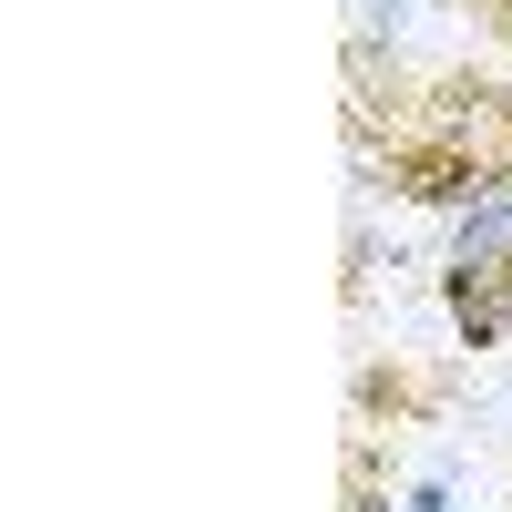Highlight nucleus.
Masks as SVG:
<instances>
[{"mask_svg": "<svg viewBox=\"0 0 512 512\" xmlns=\"http://www.w3.org/2000/svg\"><path fill=\"white\" fill-rule=\"evenodd\" d=\"M441 308H451V338L472 359L512 349V185L482 195L472 216H451V246H441Z\"/></svg>", "mask_w": 512, "mask_h": 512, "instance_id": "nucleus-2", "label": "nucleus"}, {"mask_svg": "<svg viewBox=\"0 0 512 512\" xmlns=\"http://www.w3.org/2000/svg\"><path fill=\"white\" fill-rule=\"evenodd\" d=\"M349 154L369 185H390L400 205H441L472 216L482 195L512 185V82L502 72H400L390 93L349 103Z\"/></svg>", "mask_w": 512, "mask_h": 512, "instance_id": "nucleus-1", "label": "nucleus"}, {"mask_svg": "<svg viewBox=\"0 0 512 512\" xmlns=\"http://www.w3.org/2000/svg\"><path fill=\"white\" fill-rule=\"evenodd\" d=\"M338 62H349V103L359 93H390L400 62H410V21H420V0H338Z\"/></svg>", "mask_w": 512, "mask_h": 512, "instance_id": "nucleus-3", "label": "nucleus"}, {"mask_svg": "<svg viewBox=\"0 0 512 512\" xmlns=\"http://www.w3.org/2000/svg\"><path fill=\"white\" fill-rule=\"evenodd\" d=\"M472 21H482V31L502 41V52H512V0H472Z\"/></svg>", "mask_w": 512, "mask_h": 512, "instance_id": "nucleus-4", "label": "nucleus"}]
</instances>
